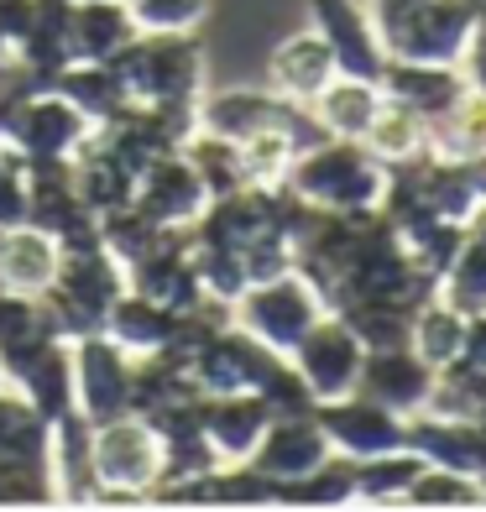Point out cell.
<instances>
[{
  "instance_id": "1",
  "label": "cell",
  "mask_w": 486,
  "mask_h": 512,
  "mask_svg": "<svg viewBox=\"0 0 486 512\" xmlns=\"http://www.w3.org/2000/svg\"><path fill=\"white\" fill-rule=\"evenodd\" d=\"M110 68L131 105H189L204 95V53L194 32H136Z\"/></svg>"
},
{
  "instance_id": "2",
  "label": "cell",
  "mask_w": 486,
  "mask_h": 512,
  "mask_svg": "<svg viewBox=\"0 0 486 512\" xmlns=\"http://www.w3.org/2000/svg\"><path fill=\"white\" fill-rule=\"evenodd\" d=\"M288 183L309 204L330 209V215H351V209H377L382 183H387V162L377 152H366L361 142L324 136V142H314L293 157Z\"/></svg>"
},
{
  "instance_id": "3",
  "label": "cell",
  "mask_w": 486,
  "mask_h": 512,
  "mask_svg": "<svg viewBox=\"0 0 486 512\" xmlns=\"http://www.w3.org/2000/svg\"><path fill=\"white\" fill-rule=\"evenodd\" d=\"M89 465L100 502H152L162 481V434L142 413L105 418L89 429Z\"/></svg>"
},
{
  "instance_id": "4",
  "label": "cell",
  "mask_w": 486,
  "mask_h": 512,
  "mask_svg": "<svg viewBox=\"0 0 486 512\" xmlns=\"http://www.w3.org/2000/svg\"><path fill=\"white\" fill-rule=\"evenodd\" d=\"M319 314H330V309H324L319 288L298 267L267 277V283H246V293L236 298V324L251 330L262 345H272V351H283V356L309 335V324Z\"/></svg>"
},
{
  "instance_id": "5",
  "label": "cell",
  "mask_w": 486,
  "mask_h": 512,
  "mask_svg": "<svg viewBox=\"0 0 486 512\" xmlns=\"http://www.w3.org/2000/svg\"><path fill=\"white\" fill-rule=\"evenodd\" d=\"M476 37V16L466 0H419L408 16H398L382 32L392 58H413V63H455Z\"/></svg>"
},
{
  "instance_id": "6",
  "label": "cell",
  "mask_w": 486,
  "mask_h": 512,
  "mask_svg": "<svg viewBox=\"0 0 486 512\" xmlns=\"http://www.w3.org/2000/svg\"><path fill=\"white\" fill-rule=\"evenodd\" d=\"M68 356H74V413H84L89 424L131 413V356L105 330L68 340Z\"/></svg>"
},
{
  "instance_id": "7",
  "label": "cell",
  "mask_w": 486,
  "mask_h": 512,
  "mask_svg": "<svg viewBox=\"0 0 486 512\" xmlns=\"http://www.w3.org/2000/svg\"><path fill=\"white\" fill-rule=\"evenodd\" d=\"M324 439H330L335 455H351V460H372L387 450H403L408 445V418L382 408L377 398L366 392H345V398H324L314 408Z\"/></svg>"
},
{
  "instance_id": "8",
  "label": "cell",
  "mask_w": 486,
  "mask_h": 512,
  "mask_svg": "<svg viewBox=\"0 0 486 512\" xmlns=\"http://www.w3.org/2000/svg\"><path fill=\"white\" fill-rule=\"evenodd\" d=\"M89 136H95V121H89L74 100H63L53 84H42L27 95V110H21V121H16L11 147L27 162H74L89 147Z\"/></svg>"
},
{
  "instance_id": "9",
  "label": "cell",
  "mask_w": 486,
  "mask_h": 512,
  "mask_svg": "<svg viewBox=\"0 0 486 512\" xmlns=\"http://www.w3.org/2000/svg\"><path fill=\"white\" fill-rule=\"evenodd\" d=\"M288 361L304 371V382L314 387V398L324 403V398H345V392H356L366 345L356 340L351 324L330 309V314H319V319L309 324V335L288 351Z\"/></svg>"
},
{
  "instance_id": "10",
  "label": "cell",
  "mask_w": 486,
  "mask_h": 512,
  "mask_svg": "<svg viewBox=\"0 0 486 512\" xmlns=\"http://www.w3.org/2000/svg\"><path fill=\"white\" fill-rule=\"evenodd\" d=\"M309 16H314V32L330 42L340 74L382 84L392 53L382 42V27L372 21V11H366L361 0H309Z\"/></svg>"
},
{
  "instance_id": "11",
  "label": "cell",
  "mask_w": 486,
  "mask_h": 512,
  "mask_svg": "<svg viewBox=\"0 0 486 512\" xmlns=\"http://www.w3.org/2000/svg\"><path fill=\"white\" fill-rule=\"evenodd\" d=\"M136 204L147 209L157 225L168 230H189L204 209H210V183L199 178V168L183 152H162L157 162H147L142 173H136Z\"/></svg>"
},
{
  "instance_id": "12",
  "label": "cell",
  "mask_w": 486,
  "mask_h": 512,
  "mask_svg": "<svg viewBox=\"0 0 486 512\" xmlns=\"http://www.w3.org/2000/svg\"><path fill=\"white\" fill-rule=\"evenodd\" d=\"M434 377L439 371L413 351V345H392V351H366L361 361V377H356V392L377 398L382 408L392 413H424L429 408V392H434Z\"/></svg>"
},
{
  "instance_id": "13",
  "label": "cell",
  "mask_w": 486,
  "mask_h": 512,
  "mask_svg": "<svg viewBox=\"0 0 486 512\" xmlns=\"http://www.w3.org/2000/svg\"><path fill=\"white\" fill-rule=\"evenodd\" d=\"M330 455L335 450H330V439H324L314 413H283V418L267 424V434L257 439V450H251L246 460L257 465L262 476H272L277 486H283V481H298V476L319 471Z\"/></svg>"
},
{
  "instance_id": "14",
  "label": "cell",
  "mask_w": 486,
  "mask_h": 512,
  "mask_svg": "<svg viewBox=\"0 0 486 512\" xmlns=\"http://www.w3.org/2000/svg\"><path fill=\"white\" fill-rule=\"evenodd\" d=\"M466 74L455 63H413V58H387V74H382V95L398 100L408 110H419L424 121H439L450 115L466 95Z\"/></svg>"
},
{
  "instance_id": "15",
  "label": "cell",
  "mask_w": 486,
  "mask_h": 512,
  "mask_svg": "<svg viewBox=\"0 0 486 512\" xmlns=\"http://www.w3.org/2000/svg\"><path fill=\"white\" fill-rule=\"evenodd\" d=\"M267 424H272V408L257 392H215V398H204V439L220 455V465L246 460L257 450V439L267 434Z\"/></svg>"
},
{
  "instance_id": "16",
  "label": "cell",
  "mask_w": 486,
  "mask_h": 512,
  "mask_svg": "<svg viewBox=\"0 0 486 512\" xmlns=\"http://www.w3.org/2000/svg\"><path fill=\"white\" fill-rule=\"evenodd\" d=\"M335 74H340L335 53H330V42H324L314 27L298 32V37H288V42H277V53H272V89H277L283 100L314 105Z\"/></svg>"
},
{
  "instance_id": "17",
  "label": "cell",
  "mask_w": 486,
  "mask_h": 512,
  "mask_svg": "<svg viewBox=\"0 0 486 512\" xmlns=\"http://www.w3.org/2000/svg\"><path fill=\"white\" fill-rule=\"evenodd\" d=\"M63 32H68L74 63H110L136 37V21L126 0H74Z\"/></svg>"
},
{
  "instance_id": "18",
  "label": "cell",
  "mask_w": 486,
  "mask_h": 512,
  "mask_svg": "<svg viewBox=\"0 0 486 512\" xmlns=\"http://www.w3.org/2000/svg\"><path fill=\"white\" fill-rule=\"evenodd\" d=\"M58 262H63V246L37 225H11L0 230V288L11 293H48L53 277H58Z\"/></svg>"
},
{
  "instance_id": "19",
  "label": "cell",
  "mask_w": 486,
  "mask_h": 512,
  "mask_svg": "<svg viewBox=\"0 0 486 512\" xmlns=\"http://www.w3.org/2000/svg\"><path fill=\"white\" fill-rule=\"evenodd\" d=\"M382 105H387L382 84H372V79H351V74H335L330 84H324V95L314 100V115H319V126L330 131V136L361 142V136L372 131V121H377V110H382Z\"/></svg>"
},
{
  "instance_id": "20",
  "label": "cell",
  "mask_w": 486,
  "mask_h": 512,
  "mask_svg": "<svg viewBox=\"0 0 486 512\" xmlns=\"http://www.w3.org/2000/svg\"><path fill=\"white\" fill-rule=\"evenodd\" d=\"M100 330L121 345L126 356H152V351H162V345H168V335H173V309H162L157 298L126 288V293L110 304V314H105Z\"/></svg>"
},
{
  "instance_id": "21",
  "label": "cell",
  "mask_w": 486,
  "mask_h": 512,
  "mask_svg": "<svg viewBox=\"0 0 486 512\" xmlns=\"http://www.w3.org/2000/svg\"><path fill=\"white\" fill-rule=\"evenodd\" d=\"M53 89H58L63 100H74L95 126L110 121L115 110H126V105H131L110 63H68V68H58V74H53Z\"/></svg>"
},
{
  "instance_id": "22",
  "label": "cell",
  "mask_w": 486,
  "mask_h": 512,
  "mask_svg": "<svg viewBox=\"0 0 486 512\" xmlns=\"http://www.w3.org/2000/svg\"><path fill=\"white\" fill-rule=\"evenodd\" d=\"M168 236H173V230H168V225H157V220L147 215V209L136 204V199H131V204H121V209H105V215H100V246H105V251H110L126 272H131L136 262H142V256H152Z\"/></svg>"
},
{
  "instance_id": "23",
  "label": "cell",
  "mask_w": 486,
  "mask_h": 512,
  "mask_svg": "<svg viewBox=\"0 0 486 512\" xmlns=\"http://www.w3.org/2000/svg\"><path fill=\"white\" fill-rule=\"evenodd\" d=\"M408 345H413V351H419L434 371L455 366L460 351H466V314H460L455 304H445V298H429V304L413 314Z\"/></svg>"
},
{
  "instance_id": "24",
  "label": "cell",
  "mask_w": 486,
  "mask_h": 512,
  "mask_svg": "<svg viewBox=\"0 0 486 512\" xmlns=\"http://www.w3.org/2000/svg\"><path fill=\"white\" fill-rule=\"evenodd\" d=\"M361 147H366V152H377L387 168H392V162H413V157H424V152H429V121H424L419 110H408V105H398V100H387V105L377 110L372 131L361 136Z\"/></svg>"
},
{
  "instance_id": "25",
  "label": "cell",
  "mask_w": 486,
  "mask_h": 512,
  "mask_svg": "<svg viewBox=\"0 0 486 512\" xmlns=\"http://www.w3.org/2000/svg\"><path fill=\"white\" fill-rule=\"evenodd\" d=\"M277 502H288V507H351L356 502V460L330 455L319 471L277 486Z\"/></svg>"
},
{
  "instance_id": "26",
  "label": "cell",
  "mask_w": 486,
  "mask_h": 512,
  "mask_svg": "<svg viewBox=\"0 0 486 512\" xmlns=\"http://www.w3.org/2000/svg\"><path fill=\"white\" fill-rule=\"evenodd\" d=\"M429 147L439 157H481L486 152V95L466 89L450 115L429 121Z\"/></svg>"
},
{
  "instance_id": "27",
  "label": "cell",
  "mask_w": 486,
  "mask_h": 512,
  "mask_svg": "<svg viewBox=\"0 0 486 512\" xmlns=\"http://www.w3.org/2000/svg\"><path fill=\"white\" fill-rule=\"evenodd\" d=\"M439 298L455 304L460 314H481L486 309V241L476 236V230H466L455 262L439 272Z\"/></svg>"
},
{
  "instance_id": "28",
  "label": "cell",
  "mask_w": 486,
  "mask_h": 512,
  "mask_svg": "<svg viewBox=\"0 0 486 512\" xmlns=\"http://www.w3.org/2000/svg\"><path fill=\"white\" fill-rule=\"evenodd\" d=\"M403 502L408 507H476V502H486V486L476 476H466V471H450V465H429L424 460V471L413 476Z\"/></svg>"
},
{
  "instance_id": "29",
  "label": "cell",
  "mask_w": 486,
  "mask_h": 512,
  "mask_svg": "<svg viewBox=\"0 0 486 512\" xmlns=\"http://www.w3.org/2000/svg\"><path fill=\"white\" fill-rule=\"evenodd\" d=\"M257 398L272 408V418H283V413H314V408H319L314 387L304 382V371H298L288 356H283V361H277V366L267 371V377H262Z\"/></svg>"
},
{
  "instance_id": "30",
  "label": "cell",
  "mask_w": 486,
  "mask_h": 512,
  "mask_svg": "<svg viewBox=\"0 0 486 512\" xmlns=\"http://www.w3.org/2000/svg\"><path fill=\"white\" fill-rule=\"evenodd\" d=\"M136 32H194L210 0H126Z\"/></svg>"
},
{
  "instance_id": "31",
  "label": "cell",
  "mask_w": 486,
  "mask_h": 512,
  "mask_svg": "<svg viewBox=\"0 0 486 512\" xmlns=\"http://www.w3.org/2000/svg\"><path fill=\"white\" fill-rule=\"evenodd\" d=\"M32 209V183H27V157L16 147H0V230L27 225Z\"/></svg>"
},
{
  "instance_id": "32",
  "label": "cell",
  "mask_w": 486,
  "mask_h": 512,
  "mask_svg": "<svg viewBox=\"0 0 486 512\" xmlns=\"http://www.w3.org/2000/svg\"><path fill=\"white\" fill-rule=\"evenodd\" d=\"M460 74H466L471 89H481V95H486V27H476L471 48L460 53Z\"/></svg>"
},
{
  "instance_id": "33",
  "label": "cell",
  "mask_w": 486,
  "mask_h": 512,
  "mask_svg": "<svg viewBox=\"0 0 486 512\" xmlns=\"http://www.w3.org/2000/svg\"><path fill=\"white\" fill-rule=\"evenodd\" d=\"M413 6H419V0H366V11H372V21H377L382 32H387L398 16H408Z\"/></svg>"
},
{
  "instance_id": "34",
  "label": "cell",
  "mask_w": 486,
  "mask_h": 512,
  "mask_svg": "<svg viewBox=\"0 0 486 512\" xmlns=\"http://www.w3.org/2000/svg\"><path fill=\"white\" fill-rule=\"evenodd\" d=\"M471 6V16H476V27H486V0H466Z\"/></svg>"
},
{
  "instance_id": "35",
  "label": "cell",
  "mask_w": 486,
  "mask_h": 512,
  "mask_svg": "<svg viewBox=\"0 0 486 512\" xmlns=\"http://www.w3.org/2000/svg\"><path fill=\"white\" fill-rule=\"evenodd\" d=\"M0 382H6V361H0Z\"/></svg>"
}]
</instances>
